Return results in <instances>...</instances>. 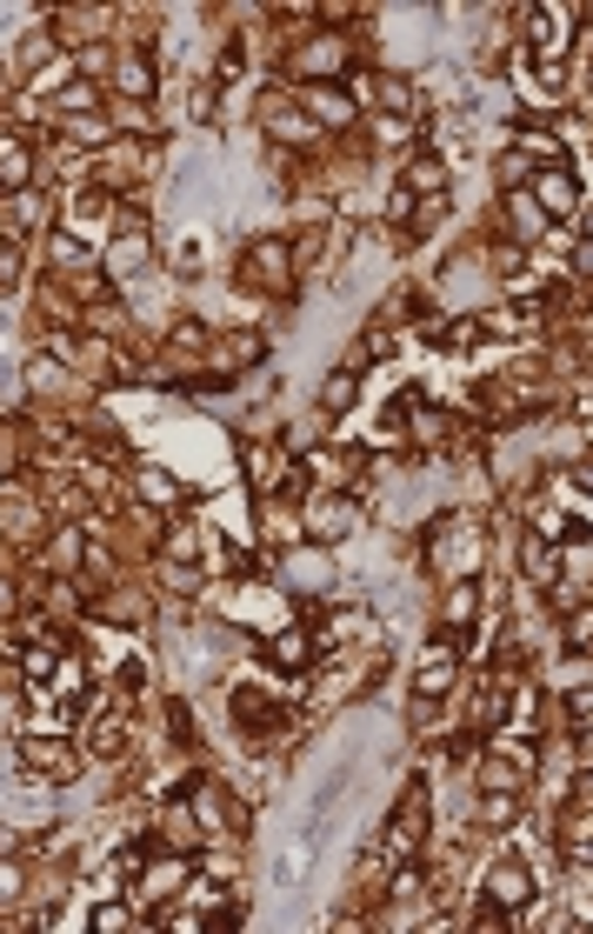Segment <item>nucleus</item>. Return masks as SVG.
<instances>
[{
	"label": "nucleus",
	"instance_id": "27",
	"mask_svg": "<svg viewBox=\"0 0 593 934\" xmlns=\"http://www.w3.org/2000/svg\"><path fill=\"white\" fill-rule=\"evenodd\" d=\"M374 355H380V361H387V355H394V334H387V327H380V320H374V327H367V334H361V341H354V355H347V361H341V368H354V374H367V368H374Z\"/></svg>",
	"mask_w": 593,
	"mask_h": 934
},
{
	"label": "nucleus",
	"instance_id": "28",
	"mask_svg": "<svg viewBox=\"0 0 593 934\" xmlns=\"http://www.w3.org/2000/svg\"><path fill=\"white\" fill-rule=\"evenodd\" d=\"M514 814H521V788H514V781L493 788V795H480V821H487V828H514Z\"/></svg>",
	"mask_w": 593,
	"mask_h": 934
},
{
	"label": "nucleus",
	"instance_id": "29",
	"mask_svg": "<svg viewBox=\"0 0 593 934\" xmlns=\"http://www.w3.org/2000/svg\"><path fill=\"white\" fill-rule=\"evenodd\" d=\"M167 561L201 567V528H194V521H174V528H167Z\"/></svg>",
	"mask_w": 593,
	"mask_h": 934
},
{
	"label": "nucleus",
	"instance_id": "19",
	"mask_svg": "<svg viewBox=\"0 0 593 934\" xmlns=\"http://www.w3.org/2000/svg\"><path fill=\"white\" fill-rule=\"evenodd\" d=\"M261 121H267V140H274V147H313V140H320V127H313L300 108H281V114H261Z\"/></svg>",
	"mask_w": 593,
	"mask_h": 934
},
{
	"label": "nucleus",
	"instance_id": "24",
	"mask_svg": "<svg viewBox=\"0 0 593 934\" xmlns=\"http://www.w3.org/2000/svg\"><path fill=\"white\" fill-rule=\"evenodd\" d=\"M47 261H54L60 274H80V268L94 261V254L80 247V234H73V227H54V234H47Z\"/></svg>",
	"mask_w": 593,
	"mask_h": 934
},
{
	"label": "nucleus",
	"instance_id": "34",
	"mask_svg": "<svg viewBox=\"0 0 593 934\" xmlns=\"http://www.w3.org/2000/svg\"><path fill=\"white\" fill-rule=\"evenodd\" d=\"M586 714H593V695H586L580 682H567V734H573V741L586 734Z\"/></svg>",
	"mask_w": 593,
	"mask_h": 934
},
{
	"label": "nucleus",
	"instance_id": "33",
	"mask_svg": "<svg viewBox=\"0 0 593 934\" xmlns=\"http://www.w3.org/2000/svg\"><path fill=\"white\" fill-rule=\"evenodd\" d=\"M240 67H247V41H227V47H220V60H214V88H233Z\"/></svg>",
	"mask_w": 593,
	"mask_h": 934
},
{
	"label": "nucleus",
	"instance_id": "37",
	"mask_svg": "<svg viewBox=\"0 0 593 934\" xmlns=\"http://www.w3.org/2000/svg\"><path fill=\"white\" fill-rule=\"evenodd\" d=\"M54 387H60L54 355H34V361H27V394H54Z\"/></svg>",
	"mask_w": 593,
	"mask_h": 934
},
{
	"label": "nucleus",
	"instance_id": "23",
	"mask_svg": "<svg viewBox=\"0 0 593 934\" xmlns=\"http://www.w3.org/2000/svg\"><path fill=\"white\" fill-rule=\"evenodd\" d=\"M227 355H233L227 368H233V374H247V368H261V361L274 355V341H267L261 327H240V334H227Z\"/></svg>",
	"mask_w": 593,
	"mask_h": 934
},
{
	"label": "nucleus",
	"instance_id": "14",
	"mask_svg": "<svg viewBox=\"0 0 593 934\" xmlns=\"http://www.w3.org/2000/svg\"><path fill=\"white\" fill-rule=\"evenodd\" d=\"M400 194H413V201H447V160H441V154H413V160L400 167Z\"/></svg>",
	"mask_w": 593,
	"mask_h": 934
},
{
	"label": "nucleus",
	"instance_id": "47",
	"mask_svg": "<svg viewBox=\"0 0 593 934\" xmlns=\"http://www.w3.org/2000/svg\"><path fill=\"white\" fill-rule=\"evenodd\" d=\"M0 608H14V581L8 574H0Z\"/></svg>",
	"mask_w": 593,
	"mask_h": 934
},
{
	"label": "nucleus",
	"instance_id": "38",
	"mask_svg": "<svg viewBox=\"0 0 593 934\" xmlns=\"http://www.w3.org/2000/svg\"><path fill=\"white\" fill-rule=\"evenodd\" d=\"M160 587H174V594H201V567L167 561V567H160Z\"/></svg>",
	"mask_w": 593,
	"mask_h": 934
},
{
	"label": "nucleus",
	"instance_id": "17",
	"mask_svg": "<svg viewBox=\"0 0 593 934\" xmlns=\"http://www.w3.org/2000/svg\"><path fill=\"white\" fill-rule=\"evenodd\" d=\"M134 487H140L147 507H174V500H187V481L167 474V468H153V461H134Z\"/></svg>",
	"mask_w": 593,
	"mask_h": 934
},
{
	"label": "nucleus",
	"instance_id": "15",
	"mask_svg": "<svg viewBox=\"0 0 593 934\" xmlns=\"http://www.w3.org/2000/svg\"><path fill=\"white\" fill-rule=\"evenodd\" d=\"M281 581H287V594H320L327 581H333V567H327V548H300V554H287L281 561Z\"/></svg>",
	"mask_w": 593,
	"mask_h": 934
},
{
	"label": "nucleus",
	"instance_id": "1",
	"mask_svg": "<svg viewBox=\"0 0 593 934\" xmlns=\"http://www.w3.org/2000/svg\"><path fill=\"white\" fill-rule=\"evenodd\" d=\"M147 254H153V221H147V207H140V201H121V207H114V234H107V254H101L107 281H127V274H140V268H147Z\"/></svg>",
	"mask_w": 593,
	"mask_h": 934
},
{
	"label": "nucleus",
	"instance_id": "2",
	"mask_svg": "<svg viewBox=\"0 0 593 934\" xmlns=\"http://www.w3.org/2000/svg\"><path fill=\"white\" fill-rule=\"evenodd\" d=\"M240 288H253V294H294L300 281H294L287 240H253V247L240 254Z\"/></svg>",
	"mask_w": 593,
	"mask_h": 934
},
{
	"label": "nucleus",
	"instance_id": "4",
	"mask_svg": "<svg viewBox=\"0 0 593 934\" xmlns=\"http://www.w3.org/2000/svg\"><path fill=\"white\" fill-rule=\"evenodd\" d=\"M454 674H460V648L434 641L427 654H420V667H413V728H427L434 701H441V695L454 688Z\"/></svg>",
	"mask_w": 593,
	"mask_h": 934
},
{
	"label": "nucleus",
	"instance_id": "22",
	"mask_svg": "<svg viewBox=\"0 0 593 934\" xmlns=\"http://www.w3.org/2000/svg\"><path fill=\"white\" fill-rule=\"evenodd\" d=\"M127 734H134V728H127V708H101V714H94V734H88V754H107V761H114V754L127 747Z\"/></svg>",
	"mask_w": 593,
	"mask_h": 934
},
{
	"label": "nucleus",
	"instance_id": "32",
	"mask_svg": "<svg viewBox=\"0 0 593 934\" xmlns=\"http://www.w3.org/2000/svg\"><path fill=\"white\" fill-rule=\"evenodd\" d=\"M527 181H534V160H527L521 147H506V154H500V188H506V194H521Z\"/></svg>",
	"mask_w": 593,
	"mask_h": 934
},
{
	"label": "nucleus",
	"instance_id": "12",
	"mask_svg": "<svg viewBox=\"0 0 593 934\" xmlns=\"http://www.w3.org/2000/svg\"><path fill=\"white\" fill-rule=\"evenodd\" d=\"M114 80L127 101H153L160 94V74H153V41H134V54H114Z\"/></svg>",
	"mask_w": 593,
	"mask_h": 934
},
{
	"label": "nucleus",
	"instance_id": "26",
	"mask_svg": "<svg viewBox=\"0 0 593 934\" xmlns=\"http://www.w3.org/2000/svg\"><path fill=\"white\" fill-rule=\"evenodd\" d=\"M474 615H480V574H460L447 594V628H474Z\"/></svg>",
	"mask_w": 593,
	"mask_h": 934
},
{
	"label": "nucleus",
	"instance_id": "11",
	"mask_svg": "<svg viewBox=\"0 0 593 934\" xmlns=\"http://www.w3.org/2000/svg\"><path fill=\"white\" fill-rule=\"evenodd\" d=\"M341 88H361V94H354V108H361V101H374V108H387V114H413V88H407L400 74H380V67H354V74L341 80Z\"/></svg>",
	"mask_w": 593,
	"mask_h": 934
},
{
	"label": "nucleus",
	"instance_id": "31",
	"mask_svg": "<svg viewBox=\"0 0 593 934\" xmlns=\"http://www.w3.org/2000/svg\"><path fill=\"white\" fill-rule=\"evenodd\" d=\"M560 648H567V654H586V648H593V615H586V608H567V621H560Z\"/></svg>",
	"mask_w": 593,
	"mask_h": 934
},
{
	"label": "nucleus",
	"instance_id": "45",
	"mask_svg": "<svg viewBox=\"0 0 593 934\" xmlns=\"http://www.w3.org/2000/svg\"><path fill=\"white\" fill-rule=\"evenodd\" d=\"M140 682H147V667H140V661H127V667H121V695H140Z\"/></svg>",
	"mask_w": 593,
	"mask_h": 934
},
{
	"label": "nucleus",
	"instance_id": "41",
	"mask_svg": "<svg viewBox=\"0 0 593 934\" xmlns=\"http://www.w3.org/2000/svg\"><path fill=\"white\" fill-rule=\"evenodd\" d=\"M167 728H174V741L181 747H194L201 734H194V714H187V701H167Z\"/></svg>",
	"mask_w": 593,
	"mask_h": 934
},
{
	"label": "nucleus",
	"instance_id": "3",
	"mask_svg": "<svg viewBox=\"0 0 593 934\" xmlns=\"http://www.w3.org/2000/svg\"><path fill=\"white\" fill-rule=\"evenodd\" d=\"M354 528H361V494H313V500H307V528H300V541H313V548H341Z\"/></svg>",
	"mask_w": 593,
	"mask_h": 934
},
{
	"label": "nucleus",
	"instance_id": "30",
	"mask_svg": "<svg viewBox=\"0 0 593 934\" xmlns=\"http://www.w3.org/2000/svg\"><path fill=\"white\" fill-rule=\"evenodd\" d=\"M54 101H60V121H73V114H94L101 108V88H94V80H67Z\"/></svg>",
	"mask_w": 593,
	"mask_h": 934
},
{
	"label": "nucleus",
	"instance_id": "10",
	"mask_svg": "<svg viewBox=\"0 0 593 934\" xmlns=\"http://www.w3.org/2000/svg\"><path fill=\"white\" fill-rule=\"evenodd\" d=\"M233 721H240V734H247L253 747L281 741V728H287V714H281L274 695H261V688H233Z\"/></svg>",
	"mask_w": 593,
	"mask_h": 934
},
{
	"label": "nucleus",
	"instance_id": "9",
	"mask_svg": "<svg viewBox=\"0 0 593 934\" xmlns=\"http://www.w3.org/2000/svg\"><path fill=\"white\" fill-rule=\"evenodd\" d=\"M287 67L300 74V88H313V80H341V74H347V41H341V34H313V41L294 47Z\"/></svg>",
	"mask_w": 593,
	"mask_h": 934
},
{
	"label": "nucleus",
	"instance_id": "42",
	"mask_svg": "<svg viewBox=\"0 0 593 934\" xmlns=\"http://www.w3.org/2000/svg\"><path fill=\"white\" fill-rule=\"evenodd\" d=\"M73 60H80V74H107L114 67V47H80Z\"/></svg>",
	"mask_w": 593,
	"mask_h": 934
},
{
	"label": "nucleus",
	"instance_id": "39",
	"mask_svg": "<svg viewBox=\"0 0 593 934\" xmlns=\"http://www.w3.org/2000/svg\"><path fill=\"white\" fill-rule=\"evenodd\" d=\"M474 927H480V934H487V927H514V914H506L493 894H480V901H474Z\"/></svg>",
	"mask_w": 593,
	"mask_h": 934
},
{
	"label": "nucleus",
	"instance_id": "20",
	"mask_svg": "<svg viewBox=\"0 0 593 934\" xmlns=\"http://www.w3.org/2000/svg\"><path fill=\"white\" fill-rule=\"evenodd\" d=\"M267 661H274V667H287V674L313 667V634H307V628H281V634L267 641Z\"/></svg>",
	"mask_w": 593,
	"mask_h": 934
},
{
	"label": "nucleus",
	"instance_id": "44",
	"mask_svg": "<svg viewBox=\"0 0 593 934\" xmlns=\"http://www.w3.org/2000/svg\"><path fill=\"white\" fill-rule=\"evenodd\" d=\"M0 281H21V247H14V240L0 247Z\"/></svg>",
	"mask_w": 593,
	"mask_h": 934
},
{
	"label": "nucleus",
	"instance_id": "8",
	"mask_svg": "<svg viewBox=\"0 0 593 934\" xmlns=\"http://www.w3.org/2000/svg\"><path fill=\"white\" fill-rule=\"evenodd\" d=\"M294 108H300L313 127H327V134H333V127H354V114H361L341 80H313V88H294Z\"/></svg>",
	"mask_w": 593,
	"mask_h": 934
},
{
	"label": "nucleus",
	"instance_id": "5",
	"mask_svg": "<svg viewBox=\"0 0 593 934\" xmlns=\"http://www.w3.org/2000/svg\"><path fill=\"white\" fill-rule=\"evenodd\" d=\"M521 194L547 214V227H560V221L580 214V175H573V167H534V181Z\"/></svg>",
	"mask_w": 593,
	"mask_h": 934
},
{
	"label": "nucleus",
	"instance_id": "40",
	"mask_svg": "<svg viewBox=\"0 0 593 934\" xmlns=\"http://www.w3.org/2000/svg\"><path fill=\"white\" fill-rule=\"evenodd\" d=\"M127 921H134V914H127V908H121V901H101V908H94V921H88V927H94V934H121V927H127Z\"/></svg>",
	"mask_w": 593,
	"mask_h": 934
},
{
	"label": "nucleus",
	"instance_id": "6",
	"mask_svg": "<svg viewBox=\"0 0 593 934\" xmlns=\"http://www.w3.org/2000/svg\"><path fill=\"white\" fill-rule=\"evenodd\" d=\"M420 841H427V781H407V795H400V808L387 821V855L394 862H413Z\"/></svg>",
	"mask_w": 593,
	"mask_h": 934
},
{
	"label": "nucleus",
	"instance_id": "35",
	"mask_svg": "<svg viewBox=\"0 0 593 934\" xmlns=\"http://www.w3.org/2000/svg\"><path fill=\"white\" fill-rule=\"evenodd\" d=\"M114 127L101 121V114H73V121H60V140H107Z\"/></svg>",
	"mask_w": 593,
	"mask_h": 934
},
{
	"label": "nucleus",
	"instance_id": "18",
	"mask_svg": "<svg viewBox=\"0 0 593 934\" xmlns=\"http://www.w3.org/2000/svg\"><path fill=\"white\" fill-rule=\"evenodd\" d=\"M354 401H361V374H354V368H333V374L320 381V414H327V420L354 414Z\"/></svg>",
	"mask_w": 593,
	"mask_h": 934
},
{
	"label": "nucleus",
	"instance_id": "13",
	"mask_svg": "<svg viewBox=\"0 0 593 934\" xmlns=\"http://www.w3.org/2000/svg\"><path fill=\"white\" fill-rule=\"evenodd\" d=\"M480 894H493L506 914L521 921V914H527V901H534V875H527V862H500V868L487 875V888H480Z\"/></svg>",
	"mask_w": 593,
	"mask_h": 934
},
{
	"label": "nucleus",
	"instance_id": "7",
	"mask_svg": "<svg viewBox=\"0 0 593 934\" xmlns=\"http://www.w3.org/2000/svg\"><path fill=\"white\" fill-rule=\"evenodd\" d=\"M14 754L27 761L41 781H54V788L80 775V754H73V741H67V734H21V741H14Z\"/></svg>",
	"mask_w": 593,
	"mask_h": 934
},
{
	"label": "nucleus",
	"instance_id": "36",
	"mask_svg": "<svg viewBox=\"0 0 593 934\" xmlns=\"http://www.w3.org/2000/svg\"><path fill=\"white\" fill-rule=\"evenodd\" d=\"M420 314H427V294H420V288H400V294L387 301V320H420ZM387 320H380V327H387Z\"/></svg>",
	"mask_w": 593,
	"mask_h": 934
},
{
	"label": "nucleus",
	"instance_id": "16",
	"mask_svg": "<svg viewBox=\"0 0 593 934\" xmlns=\"http://www.w3.org/2000/svg\"><path fill=\"white\" fill-rule=\"evenodd\" d=\"M500 214H506V234H514L506 247H521V254H527V247H540V240H547V214H540L527 194H506V201H500Z\"/></svg>",
	"mask_w": 593,
	"mask_h": 934
},
{
	"label": "nucleus",
	"instance_id": "43",
	"mask_svg": "<svg viewBox=\"0 0 593 934\" xmlns=\"http://www.w3.org/2000/svg\"><path fill=\"white\" fill-rule=\"evenodd\" d=\"M187 114H194V121H201V127H214V121H220V108H214V88H201V94H194V108H187Z\"/></svg>",
	"mask_w": 593,
	"mask_h": 934
},
{
	"label": "nucleus",
	"instance_id": "25",
	"mask_svg": "<svg viewBox=\"0 0 593 934\" xmlns=\"http://www.w3.org/2000/svg\"><path fill=\"white\" fill-rule=\"evenodd\" d=\"M207 341H214V334H207L201 314H181L174 327H167V355H207Z\"/></svg>",
	"mask_w": 593,
	"mask_h": 934
},
{
	"label": "nucleus",
	"instance_id": "46",
	"mask_svg": "<svg viewBox=\"0 0 593 934\" xmlns=\"http://www.w3.org/2000/svg\"><path fill=\"white\" fill-rule=\"evenodd\" d=\"M21 894V868H0V901H14Z\"/></svg>",
	"mask_w": 593,
	"mask_h": 934
},
{
	"label": "nucleus",
	"instance_id": "21",
	"mask_svg": "<svg viewBox=\"0 0 593 934\" xmlns=\"http://www.w3.org/2000/svg\"><path fill=\"white\" fill-rule=\"evenodd\" d=\"M506 714H514V682H493L487 695H480V708H474V734L487 741V734H500L506 728Z\"/></svg>",
	"mask_w": 593,
	"mask_h": 934
}]
</instances>
